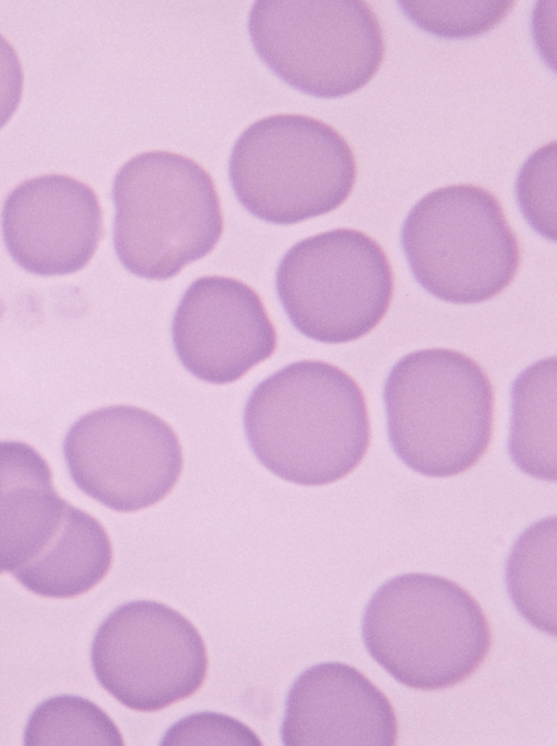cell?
I'll list each match as a JSON object with an SVG mask.
<instances>
[{
    "mask_svg": "<svg viewBox=\"0 0 557 746\" xmlns=\"http://www.w3.org/2000/svg\"><path fill=\"white\" fill-rule=\"evenodd\" d=\"M244 429L267 469L301 486H323L349 475L371 439L361 388L322 360L292 363L257 384L245 405Z\"/></svg>",
    "mask_w": 557,
    "mask_h": 746,
    "instance_id": "6da1fadb",
    "label": "cell"
},
{
    "mask_svg": "<svg viewBox=\"0 0 557 746\" xmlns=\"http://www.w3.org/2000/svg\"><path fill=\"white\" fill-rule=\"evenodd\" d=\"M494 401L487 374L471 357L448 348L416 351L394 365L385 382L389 442L412 470L456 476L486 452Z\"/></svg>",
    "mask_w": 557,
    "mask_h": 746,
    "instance_id": "7a4b0ae2",
    "label": "cell"
},
{
    "mask_svg": "<svg viewBox=\"0 0 557 746\" xmlns=\"http://www.w3.org/2000/svg\"><path fill=\"white\" fill-rule=\"evenodd\" d=\"M362 637L388 674L420 690L463 682L492 646L479 602L455 582L423 573L396 576L373 594L362 617Z\"/></svg>",
    "mask_w": 557,
    "mask_h": 746,
    "instance_id": "3957f363",
    "label": "cell"
},
{
    "mask_svg": "<svg viewBox=\"0 0 557 746\" xmlns=\"http://www.w3.org/2000/svg\"><path fill=\"white\" fill-rule=\"evenodd\" d=\"M113 244L122 265L148 280H166L207 256L223 232L211 175L166 150L141 152L116 172Z\"/></svg>",
    "mask_w": 557,
    "mask_h": 746,
    "instance_id": "277c9868",
    "label": "cell"
},
{
    "mask_svg": "<svg viewBox=\"0 0 557 746\" xmlns=\"http://www.w3.org/2000/svg\"><path fill=\"white\" fill-rule=\"evenodd\" d=\"M228 175L238 201L251 215L294 224L338 208L355 186L357 162L334 127L284 113L256 121L240 134Z\"/></svg>",
    "mask_w": 557,
    "mask_h": 746,
    "instance_id": "5b68a950",
    "label": "cell"
},
{
    "mask_svg": "<svg viewBox=\"0 0 557 746\" xmlns=\"http://www.w3.org/2000/svg\"><path fill=\"white\" fill-rule=\"evenodd\" d=\"M401 245L418 283L455 304L493 298L515 279L520 245L499 200L473 184L432 191L408 213Z\"/></svg>",
    "mask_w": 557,
    "mask_h": 746,
    "instance_id": "8992f818",
    "label": "cell"
},
{
    "mask_svg": "<svg viewBox=\"0 0 557 746\" xmlns=\"http://www.w3.org/2000/svg\"><path fill=\"white\" fill-rule=\"evenodd\" d=\"M248 29L256 52L280 78L319 98L360 89L384 59L381 24L361 0H259Z\"/></svg>",
    "mask_w": 557,
    "mask_h": 746,
    "instance_id": "52a82bcc",
    "label": "cell"
},
{
    "mask_svg": "<svg viewBox=\"0 0 557 746\" xmlns=\"http://www.w3.org/2000/svg\"><path fill=\"white\" fill-rule=\"evenodd\" d=\"M275 286L293 326L314 341L351 342L384 318L394 273L382 246L339 228L301 240L280 261Z\"/></svg>",
    "mask_w": 557,
    "mask_h": 746,
    "instance_id": "ba28073f",
    "label": "cell"
},
{
    "mask_svg": "<svg viewBox=\"0 0 557 746\" xmlns=\"http://www.w3.org/2000/svg\"><path fill=\"white\" fill-rule=\"evenodd\" d=\"M91 665L117 701L153 712L201 687L208 657L201 635L184 615L160 602L137 600L120 606L101 623Z\"/></svg>",
    "mask_w": 557,
    "mask_h": 746,
    "instance_id": "9c48e42d",
    "label": "cell"
},
{
    "mask_svg": "<svg viewBox=\"0 0 557 746\" xmlns=\"http://www.w3.org/2000/svg\"><path fill=\"white\" fill-rule=\"evenodd\" d=\"M64 456L84 493L123 513L164 499L184 464L173 428L132 405L107 406L81 417L66 433Z\"/></svg>",
    "mask_w": 557,
    "mask_h": 746,
    "instance_id": "30bf717a",
    "label": "cell"
},
{
    "mask_svg": "<svg viewBox=\"0 0 557 746\" xmlns=\"http://www.w3.org/2000/svg\"><path fill=\"white\" fill-rule=\"evenodd\" d=\"M172 339L182 365L213 384L237 381L277 346L260 295L223 276L201 277L189 285L173 316Z\"/></svg>",
    "mask_w": 557,
    "mask_h": 746,
    "instance_id": "8fae6325",
    "label": "cell"
},
{
    "mask_svg": "<svg viewBox=\"0 0 557 746\" xmlns=\"http://www.w3.org/2000/svg\"><path fill=\"white\" fill-rule=\"evenodd\" d=\"M2 232L13 259L39 276L83 269L103 234L102 209L94 189L67 175L24 181L7 197Z\"/></svg>",
    "mask_w": 557,
    "mask_h": 746,
    "instance_id": "7c38bea8",
    "label": "cell"
},
{
    "mask_svg": "<svg viewBox=\"0 0 557 746\" xmlns=\"http://www.w3.org/2000/svg\"><path fill=\"white\" fill-rule=\"evenodd\" d=\"M397 735L388 698L349 664L313 665L298 676L288 693L284 745L391 746Z\"/></svg>",
    "mask_w": 557,
    "mask_h": 746,
    "instance_id": "4fadbf2b",
    "label": "cell"
},
{
    "mask_svg": "<svg viewBox=\"0 0 557 746\" xmlns=\"http://www.w3.org/2000/svg\"><path fill=\"white\" fill-rule=\"evenodd\" d=\"M71 506L54 490L51 470L35 449L0 442V574L14 575L36 561Z\"/></svg>",
    "mask_w": 557,
    "mask_h": 746,
    "instance_id": "5bb4252c",
    "label": "cell"
},
{
    "mask_svg": "<svg viewBox=\"0 0 557 746\" xmlns=\"http://www.w3.org/2000/svg\"><path fill=\"white\" fill-rule=\"evenodd\" d=\"M112 558V545L104 527L72 505L50 546L13 576L39 596L72 598L100 583L111 567Z\"/></svg>",
    "mask_w": 557,
    "mask_h": 746,
    "instance_id": "9a60e30c",
    "label": "cell"
},
{
    "mask_svg": "<svg viewBox=\"0 0 557 746\" xmlns=\"http://www.w3.org/2000/svg\"><path fill=\"white\" fill-rule=\"evenodd\" d=\"M556 357L522 371L511 389L508 448L515 464L543 480H556Z\"/></svg>",
    "mask_w": 557,
    "mask_h": 746,
    "instance_id": "2e32d148",
    "label": "cell"
},
{
    "mask_svg": "<svg viewBox=\"0 0 557 746\" xmlns=\"http://www.w3.org/2000/svg\"><path fill=\"white\" fill-rule=\"evenodd\" d=\"M556 517L529 527L517 540L507 562V584L520 613L535 627L556 635Z\"/></svg>",
    "mask_w": 557,
    "mask_h": 746,
    "instance_id": "e0dca14e",
    "label": "cell"
},
{
    "mask_svg": "<svg viewBox=\"0 0 557 746\" xmlns=\"http://www.w3.org/2000/svg\"><path fill=\"white\" fill-rule=\"evenodd\" d=\"M26 745H123L113 721L91 701L57 696L32 713L24 735Z\"/></svg>",
    "mask_w": 557,
    "mask_h": 746,
    "instance_id": "ac0fdd59",
    "label": "cell"
},
{
    "mask_svg": "<svg viewBox=\"0 0 557 746\" xmlns=\"http://www.w3.org/2000/svg\"><path fill=\"white\" fill-rule=\"evenodd\" d=\"M404 12L424 30L442 37L480 35L510 11L513 2L401 1Z\"/></svg>",
    "mask_w": 557,
    "mask_h": 746,
    "instance_id": "d6986e66",
    "label": "cell"
},
{
    "mask_svg": "<svg viewBox=\"0 0 557 746\" xmlns=\"http://www.w3.org/2000/svg\"><path fill=\"white\" fill-rule=\"evenodd\" d=\"M555 143L537 150L518 178V200L529 223L555 240Z\"/></svg>",
    "mask_w": 557,
    "mask_h": 746,
    "instance_id": "ffe728a7",
    "label": "cell"
},
{
    "mask_svg": "<svg viewBox=\"0 0 557 746\" xmlns=\"http://www.w3.org/2000/svg\"><path fill=\"white\" fill-rule=\"evenodd\" d=\"M260 744L258 737L232 718L200 713L176 723L169 730L162 744Z\"/></svg>",
    "mask_w": 557,
    "mask_h": 746,
    "instance_id": "44dd1931",
    "label": "cell"
},
{
    "mask_svg": "<svg viewBox=\"0 0 557 746\" xmlns=\"http://www.w3.org/2000/svg\"><path fill=\"white\" fill-rule=\"evenodd\" d=\"M24 74L13 46L0 34V129L18 107Z\"/></svg>",
    "mask_w": 557,
    "mask_h": 746,
    "instance_id": "7402d4cb",
    "label": "cell"
}]
</instances>
